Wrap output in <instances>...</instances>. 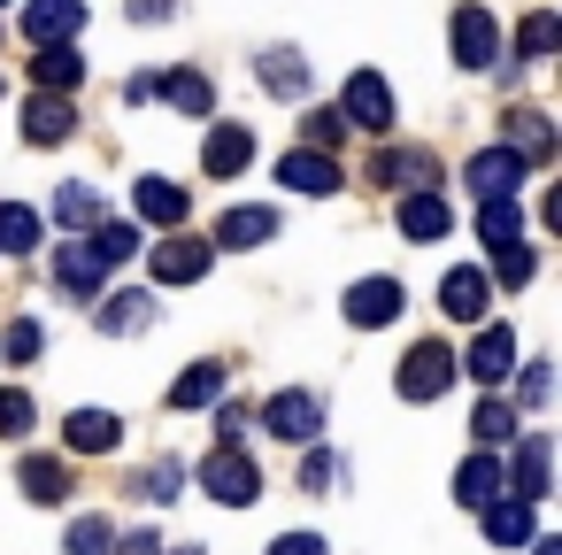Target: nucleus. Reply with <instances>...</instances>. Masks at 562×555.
<instances>
[{
	"instance_id": "e433bc0d",
	"label": "nucleus",
	"mask_w": 562,
	"mask_h": 555,
	"mask_svg": "<svg viewBox=\"0 0 562 555\" xmlns=\"http://www.w3.org/2000/svg\"><path fill=\"white\" fill-rule=\"evenodd\" d=\"M109 547H116V524H109V517H70L63 555H109Z\"/></svg>"
},
{
	"instance_id": "5701e85b",
	"label": "nucleus",
	"mask_w": 562,
	"mask_h": 555,
	"mask_svg": "<svg viewBox=\"0 0 562 555\" xmlns=\"http://www.w3.org/2000/svg\"><path fill=\"white\" fill-rule=\"evenodd\" d=\"M32 78H40V93H78L86 86V55L78 47H40L32 55Z\"/></svg>"
},
{
	"instance_id": "a211bd4d",
	"label": "nucleus",
	"mask_w": 562,
	"mask_h": 555,
	"mask_svg": "<svg viewBox=\"0 0 562 555\" xmlns=\"http://www.w3.org/2000/svg\"><path fill=\"white\" fill-rule=\"evenodd\" d=\"M278 186H293V193H339V163L331 155H316V147H293L285 163H278Z\"/></svg>"
},
{
	"instance_id": "de8ad7c7",
	"label": "nucleus",
	"mask_w": 562,
	"mask_h": 555,
	"mask_svg": "<svg viewBox=\"0 0 562 555\" xmlns=\"http://www.w3.org/2000/svg\"><path fill=\"white\" fill-rule=\"evenodd\" d=\"M170 9H178V0H132V16H139V24H162Z\"/></svg>"
},
{
	"instance_id": "9d476101",
	"label": "nucleus",
	"mask_w": 562,
	"mask_h": 555,
	"mask_svg": "<svg viewBox=\"0 0 562 555\" xmlns=\"http://www.w3.org/2000/svg\"><path fill=\"white\" fill-rule=\"evenodd\" d=\"M78 24H86V0H32L24 9V40L32 47H70Z\"/></svg>"
},
{
	"instance_id": "ddd939ff",
	"label": "nucleus",
	"mask_w": 562,
	"mask_h": 555,
	"mask_svg": "<svg viewBox=\"0 0 562 555\" xmlns=\"http://www.w3.org/2000/svg\"><path fill=\"white\" fill-rule=\"evenodd\" d=\"M401 317V278H362V286H347V324L355 332H378V324H393Z\"/></svg>"
},
{
	"instance_id": "f257e3e1",
	"label": "nucleus",
	"mask_w": 562,
	"mask_h": 555,
	"mask_svg": "<svg viewBox=\"0 0 562 555\" xmlns=\"http://www.w3.org/2000/svg\"><path fill=\"white\" fill-rule=\"evenodd\" d=\"M454 370H462V363H454L447 340H416V347L401 355V370H393V393H401V401H439V393L454 386Z\"/></svg>"
},
{
	"instance_id": "473e14b6",
	"label": "nucleus",
	"mask_w": 562,
	"mask_h": 555,
	"mask_svg": "<svg viewBox=\"0 0 562 555\" xmlns=\"http://www.w3.org/2000/svg\"><path fill=\"white\" fill-rule=\"evenodd\" d=\"M55 224H63V232H93V224H101V193H93V186H63V193H55Z\"/></svg>"
},
{
	"instance_id": "4468645a",
	"label": "nucleus",
	"mask_w": 562,
	"mask_h": 555,
	"mask_svg": "<svg viewBox=\"0 0 562 555\" xmlns=\"http://www.w3.org/2000/svg\"><path fill=\"white\" fill-rule=\"evenodd\" d=\"M70 132H78V109H70L63 93H32V101H24V140H32V147H63Z\"/></svg>"
},
{
	"instance_id": "412c9836",
	"label": "nucleus",
	"mask_w": 562,
	"mask_h": 555,
	"mask_svg": "<svg viewBox=\"0 0 562 555\" xmlns=\"http://www.w3.org/2000/svg\"><path fill=\"white\" fill-rule=\"evenodd\" d=\"M16 486H24V501L55 509V501H70V463L63 455H24L16 463Z\"/></svg>"
},
{
	"instance_id": "9b49d317",
	"label": "nucleus",
	"mask_w": 562,
	"mask_h": 555,
	"mask_svg": "<svg viewBox=\"0 0 562 555\" xmlns=\"http://www.w3.org/2000/svg\"><path fill=\"white\" fill-rule=\"evenodd\" d=\"M370 186H416V193H431L439 163L424 147H385V155H370Z\"/></svg>"
},
{
	"instance_id": "aec40b11",
	"label": "nucleus",
	"mask_w": 562,
	"mask_h": 555,
	"mask_svg": "<svg viewBox=\"0 0 562 555\" xmlns=\"http://www.w3.org/2000/svg\"><path fill=\"white\" fill-rule=\"evenodd\" d=\"M116 440H124V424H116L109 409H70V417H63V447H70V455H109Z\"/></svg>"
},
{
	"instance_id": "ea45409f",
	"label": "nucleus",
	"mask_w": 562,
	"mask_h": 555,
	"mask_svg": "<svg viewBox=\"0 0 562 555\" xmlns=\"http://www.w3.org/2000/svg\"><path fill=\"white\" fill-rule=\"evenodd\" d=\"M32 417H40V409H32V393H24V386H0V432L16 440V432H32Z\"/></svg>"
},
{
	"instance_id": "c85d7f7f",
	"label": "nucleus",
	"mask_w": 562,
	"mask_h": 555,
	"mask_svg": "<svg viewBox=\"0 0 562 555\" xmlns=\"http://www.w3.org/2000/svg\"><path fill=\"white\" fill-rule=\"evenodd\" d=\"M477 517H485V540L493 547H524L531 540V501H485Z\"/></svg>"
},
{
	"instance_id": "37998d69",
	"label": "nucleus",
	"mask_w": 562,
	"mask_h": 555,
	"mask_svg": "<svg viewBox=\"0 0 562 555\" xmlns=\"http://www.w3.org/2000/svg\"><path fill=\"white\" fill-rule=\"evenodd\" d=\"M547 393H554V378H547V363H524V378H516V401H524V409H539Z\"/></svg>"
},
{
	"instance_id": "423d86ee",
	"label": "nucleus",
	"mask_w": 562,
	"mask_h": 555,
	"mask_svg": "<svg viewBox=\"0 0 562 555\" xmlns=\"http://www.w3.org/2000/svg\"><path fill=\"white\" fill-rule=\"evenodd\" d=\"M454 63L462 70H493L501 63V24H493V9H477V0L454 9Z\"/></svg>"
},
{
	"instance_id": "f3484780",
	"label": "nucleus",
	"mask_w": 562,
	"mask_h": 555,
	"mask_svg": "<svg viewBox=\"0 0 562 555\" xmlns=\"http://www.w3.org/2000/svg\"><path fill=\"white\" fill-rule=\"evenodd\" d=\"M501 147L531 170V163H547V155H554V132H547V116H539V109H516V116H501Z\"/></svg>"
},
{
	"instance_id": "c9c22d12",
	"label": "nucleus",
	"mask_w": 562,
	"mask_h": 555,
	"mask_svg": "<svg viewBox=\"0 0 562 555\" xmlns=\"http://www.w3.org/2000/svg\"><path fill=\"white\" fill-rule=\"evenodd\" d=\"M554 40H562L554 9H531V16H524V32H516V55H524V63H547V55H554Z\"/></svg>"
},
{
	"instance_id": "6e6552de",
	"label": "nucleus",
	"mask_w": 562,
	"mask_h": 555,
	"mask_svg": "<svg viewBox=\"0 0 562 555\" xmlns=\"http://www.w3.org/2000/svg\"><path fill=\"white\" fill-rule=\"evenodd\" d=\"M501 493L508 501H547V432H516V463H508V478H501Z\"/></svg>"
},
{
	"instance_id": "bb28decb",
	"label": "nucleus",
	"mask_w": 562,
	"mask_h": 555,
	"mask_svg": "<svg viewBox=\"0 0 562 555\" xmlns=\"http://www.w3.org/2000/svg\"><path fill=\"white\" fill-rule=\"evenodd\" d=\"M255 70H262V86H270L278 101H301V93H308V63H301L293 47H270V55H262Z\"/></svg>"
},
{
	"instance_id": "393cba45",
	"label": "nucleus",
	"mask_w": 562,
	"mask_h": 555,
	"mask_svg": "<svg viewBox=\"0 0 562 555\" xmlns=\"http://www.w3.org/2000/svg\"><path fill=\"white\" fill-rule=\"evenodd\" d=\"M155 93H162L178 116H209V109H216V86H209L201 70H170V78H155Z\"/></svg>"
},
{
	"instance_id": "79ce46f5",
	"label": "nucleus",
	"mask_w": 562,
	"mask_h": 555,
	"mask_svg": "<svg viewBox=\"0 0 562 555\" xmlns=\"http://www.w3.org/2000/svg\"><path fill=\"white\" fill-rule=\"evenodd\" d=\"M0 347H9V363H32V355H40V324H32V317H16Z\"/></svg>"
},
{
	"instance_id": "20e7f679",
	"label": "nucleus",
	"mask_w": 562,
	"mask_h": 555,
	"mask_svg": "<svg viewBox=\"0 0 562 555\" xmlns=\"http://www.w3.org/2000/svg\"><path fill=\"white\" fill-rule=\"evenodd\" d=\"M339 116H347V132H393V86L378 70H355L339 93Z\"/></svg>"
},
{
	"instance_id": "1a4fd4ad",
	"label": "nucleus",
	"mask_w": 562,
	"mask_h": 555,
	"mask_svg": "<svg viewBox=\"0 0 562 555\" xmlns=\"http://www.w3.org/2000/svg\"><path fill=\"white\" fill-rule=\"evenodd\" d=\"M462 178L477 186V201H516V186H524V163H516L508 147H477V155L462 163Z\"/></svg>"
},
{
	"instance_id": "2eb2a0df",
	"label": "nucleus",
	"mask_w": 562,
	"mask_h": 555,
	"mask_svg": "<svg viewBox=\"0 0 562 555\" xmlns=\"http://www.w3.org/2000/svg\"><path fill=\"white\" fill-rule=\"evenodd\" d=\"M247 163H255V124H216L209 147H201V170L209 178H239Z\"/></svg>"
},
{
	"instance_id": "a878e982",
	"label": "nucleus",
	"mask_w": 562,
	"mask_h": 555,
	"mask_svg": "<svg viewBox=\"0 0 562 555\" xmlns=\"http://www.w3.org/2000/svg\"><path fill=\"white\" fill-rule=\"evenodd\" d=\"M454 501H462V509L501 501V455H470V463L454 470Z\"/></svg>"
},
{
	"instance_id": "4c0bfd02",
	"label": "nucleus",
	"mask_w": 562,
	"mask_h": 555,
	"mask_svg": "<svg viewBox=\"0 0 562 555\" xmlns=\"http://www.w3.org/2000/svg\"><path fill=\"white\" fill-rule=\"evenodd\" d=\"M531 270H539V255H531L524 240H508V247H493V278H501V286H531Z\"/></svg>"
},
{
	"instance_id": "8fccbe9b",
	"label": "nucleus",
	"mask_w": 562,
	"mask_h": 555,
	"mask_svg": "<svg viewBox=\"0 0 562 555\" xmlns=\"http://www.w3.org/2000/svg\"><path fill=\"white\" fill-rule=\"evenodd\" d=\"M531 555H562V540H531Z\"/></svg>"
},
{
	"instance_id": "b1692460",
	"label": "nucleus",
	"mask_w": 562,
	"mask_h": 555,
	"mask_svg": "<svg viewBox=\"0 0 562 555\" xmlns=\"http://www.w3.org/2000/svg\"><path fill=\"white\" fill-rule=\"evenodd\" d=\"M401 232L431 247V240H447V232H454V209H447L439 193H408V201H401Z\"/></svg>"
},
{
	"instance_id": "a19ab883",
	"label": "nucleus",
	"mask_w": 562,
	"mask_h": 555,
	"mask_svg": "<svg viewBox=\"0 0 562 555\" xmlns=\"http://www.w3.org/2000/svg\"><path fill=\"white\" fill-rule=\"evenodd\" d=\"M178 486H186V463H147V470H139V493H147V501H170Z\"/></svg>"
},
{
	"instance_id": "c756f323",
	"label": "nucleus",
	"mask_w": 562,
	"mask_h": 555,
	"mask_svg": "<svg viewBox=\"0 0 562 555\" xmlns=\"http://www.w3.org/2000/svg\"><path fill=\"white\" fill-rule=\"evenodd\" d=\"M55 286H63V293H93V286H101V255H93L86 240H70V247L55 255Z\"/></svg>"
},
{
	"instance_id": "09e8293b",
	"label": "nucleus",
	"mask_w": 562,
	"mask_h": 555,
	"mask_svg": "<svg viewBox=\"0 0 562 555\" xmlns=\"http://www.w3.org/2000/svg\"><path fill=\"white\" fill-rule=\"evenodd\" d=\"M124 555H162V540H155V532H132V540H124Z\"/></svg>"
},
{
	"instance_id": "7c9ffc66",
	"label": "nucleus",
	"mask_w": 562,
	"mask_h": 555,
	"mask_svg": "<svg viewBox=\"0 0 562 555\" xmlns=\"http://www.w3.org/2000/svg\"><path fill=\"white\" fill-rule=\"evenodd\" d=\"M86 247H93V255H101V270H109V263H132V255H139L147 240H139V224H116V217H101Z\"/></svg>"
},
{
	"instance_id": "3c124183",
	"label": "nucleus",
	"mask_w": 562,
	"mask_h": 555,
	"mask_svg": "<svg viewBox=\"0 0 562 555\" xmlns=\"http://www.w3.org/2000/svg\"><path fill=\"white\" fill-rule=\"evenodd\" d=\"M178 555H209V547H178Z\"/></svg>"
},
{
	"instance_id": "cd10ccee",
	"label": "nucleus",
	"mask_w": 562,
	"mask_h": 555,
	"mask_svg": "<svg viewBox=\"0 0 562 555\" xmlns=\"http://www.w3.org/2000/svg\"><path fill=\"white\" fill-rule=\"evenodd\" d=\"M216 393H224V363H193L170 378V409H209Z\"/></svg>"
},
{
	"instance_id": "c03bdc74",
	"label": "nucleus",
	"mask_w": 562,
	"mask_h": 555,
	"mask_svg": "<svg viewBox=\"0 0 562 555\" xmlns=\"http://www.w3.org/2000/svg\"><path fill=\"white\" fill-rule=\"evenodd\" d=\"M301 486H308V493H324V486H331V455H324V447H308V455H301Z\"/></svg>"
},
{
	"instance_id": "6ab92c4d",
	"label": "nucleus",
	"mask_w": 562,
	"mask_h": 555,
	"mask_svg": "<svg viewBox=\"0 0 562 555\" xmlns=\"http://www.w3.org/2000/svg\"><path fill=\"white\" fill-rule=\"evenodd\" d=\"M270 240H278V209H224V224H216L209 247H239V255H255V247H270Z\"/></svg>"
},
{
	"instance_id": "39448f33",
	"label": "nucleus",
	"mask_w": 562,
	"mask_h": 555,
	"mask_svg": "<svg viewBox=\"0 0 562 555\" xmlns=\"http://www.w3.org/2000/svg\"><path fill=\"white\" fill-rule=\"evenodd\" d=\"M209 263H216V247H209V240H186V232H170L162 247H147L155 286H201V278H209Z\"/></svg>"
},
{
	"instance_id": "f8f14e48",
	"label": "nucleus",
	"mask_w": 562,
	"mask_h": 555,
	"mask_svg": "<svg viewBox=\"0 0 562 555\" xmlns=\"http://www.w3.org/2000/svg\"><path fill=\"white\" fill-rule=\"evenodd\" d=\"M132 209H139V224L178 232V224L193 217V193H186V186H170V178H139V186H132Z\"/></svg>"
},
{
	"instance_id": "2f4dec72",
	"label": "nucleus",
	"mask_w": 562,
	"mask_h": 555,
	"mask_svg": "<svg viewBox=\"0 0 562 555\" xmlns=\"http://www.w3.org/2000/svg\"><path fill=\"white\" fill-rule=\"evenodd\" d=\"M32 247H40V217H32L24 201H0V255L16 263V255H32Z\"/></svg>"
},
{
	"instance_id": "f03ea898",
	"label": "nucleus",
	"mask_w": 562,
	"mask_h": 555,
	"mask_svg": "<svg viewBox=\"0 0 562 555\" xmlns=\"http://www.w3.org/2000/svg\"><path fill=\"white\" fill-rule=\"evenodd\" d=\"M193 486H201L209 501H224V509H247V501L262 493V470H255V455H239V447H216V455H201Z\"/></svg>"
},
{
	"instance_id": "7ed1b4c3",
	"label": "nucleus",
	"mask_w": 562,
	"mask_h": 555,
	"mask_svg": "<svg viewBox=\"0 0 562 555\" xmlns=\"http://www.w3.org/2000/svg\"><path fill=\"white\" fill-rule=\"evenodd\" d=\"M262 432H278V440L308 447V440L324 432V401H316L308 386H285V393H270V401H262Z\"/></svg>"
},
{
	"instance_id": "dca6fc26",
	"label": "nucleus",
	"mask_w": 562,
	"mask_h": 555,
	"mask_svg": "<svg viewBox=\"0 0 562 555\" xmlns=\"http://www.w3.org/2000/svg\"><path fill=\"white\" fill-rule=\"evenodd\" d=\"M485 301H493V278L485 270H447L439 278V309L454 324H485Z\"/></svg>"
},
{
	"instance_id": "a18cd8bd",
	"label": "nucleus",
	"mask_w": 562,
	"mask_h": 555,
	"mask_svg": "<svg viewBox=\"0 0 562 555\" xmlns=\"http://www.w3.org/2000/svg\"><path fill=\"white\" fill-rule=\"evenodd\" d=\"M270 555H331V547H324L316 532H278V540H270Z\"/></svg>"
},
{
	"instance_id": "0eeeda50",
	"label": "nucleus",
	"mask_w": 562,
	"mask_h": 555,
	"mask_svg": "<svg viewBox=\"0 0 562 555\" xmlns=\"http://www.w3.org/2000/svg\"><path fill=\"white\" fill-rule=\"evenodd\" d=\"M454 363H462L477 386H493V393H501V386L516 378V340H508V324H485V332L470 340V355H454Z\"/></svg>"
},
{
	"instance_id": "49530a36",
	"label": "nucleus",
	"mask_w": 562,
	"mask_h": 555,
	"mask_svg": "<svg viewBox=\"0 0 562 555\" xmlns=\"http://www.w3.org/2000/svg\"><path fill=\"white\" fill-rule=\"evenodd\" d=\"M247 417H255L247 401H224V417H216V424H224V447H239V432H247Z\"/></svg>"
},
{
	"instance_id": "4be33fe9",
	"label": "nucleus",
	"mask_w": 562,
	"mask_h": 555,
	"mask_svg": "<svg viewBox=\"0 0 562 555\" xmlns=\"http://www.w3.org/2000/svg\"><path fill=\"white\" fill-rule=\"evenodd\" d=\"M93 324H101L109 340H124V332H147V324H155V293H139V286H132V293H109V301L93 309Z\"/></svg>"
},
{
	"instance_id": "72a5a7b5",
	"label": "nucleus",
	"mask_w": 562,
	"mask_h": 555,
	"mask_svg": "<svg viewBox=\"0 0 562 555\" xmlns=\"http://www.w3.org/2000/svg\"><path fill=\"white\" fill-rule=\"evenodd\" d=\"M477 240H485V247L524 240V209H516V201H477Z\"/></svg>"
},
{
	"instance_id": "f704fd0d",
	"label": "nucleus",
	"mask_w": 562,
	"mask_h": 555,
	"mask_svg": "<svg viewBox=\"0 0 562 555\" xmlns=\"http://www.w3.org/2000/svg\"><path fill=\"white\" fill-rule=\"evenodd\" d=\"M470 440H477V447H501V440H516V409H508L501 393H485V401H477V417H470Z\"/></svg>"
},
{
	"instance_id": "58836bf2",
	"label": "nucleus",
	"mask_w": 562,
	"mask_h": 555,
	"mask_svg": "<svg viewBox=\"0 0 562 555\" xmlns=\"http://www.w3.org/2000/svg\"><path fill=\"white\" fill-rule=\"evenodd\" d=\"M301 132H308V147H316V155H331V147L347 140V116H339V109H308V124H301Z\"/></svg>"
}]
</instances>
